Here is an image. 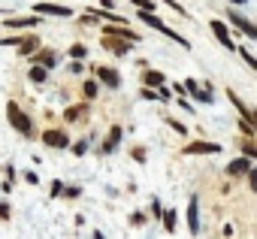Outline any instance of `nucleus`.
<instances>
[{
	"mask_svg": "<svg viewBox=\"0 0 257 239\" xmlns=\"http://www.w3.org/2000/svg\"><path fill=\"white\" fill-rule=\"evenodd\" d=\"M230 4H245V0H230Z\"/></svg>",
	"mask_w": 257,
	"mask_h": 239,
	"instance_id": "4c0bfd02",
	"label": "nucleus"
},
{
	"mask_svg": "<svg viewBox=\"0 0 257 239\" xmlns=\"http://www.w3.org/2000/svg\"><path fill=\"white\" fill-rule=\"evenodd\" d=\"M7 118H10V125L22 134V137H34V128H31V118L22 112L19 103H7Z\"/></svg>",
	"mask_w": 257,
	"mask_h": 239,
	"instance_id": "f257e3e1",
	"label": "nucleus"
},
{
	"mask_svg": "<svg viewBox=\"0 0 257 239\" xmlns=\"http://www.w3.org/2000/svg\"><path fill=\"white\" fill-rule=\"evenodd\" d=\"M248 122H251V125H254V131H257V112H251V115H248Z\"/></svg>",
	"mask_w": 257,
	"mask_h": 239,
	"instance_id": "c9c22d12",
	"label": "nucleus"
},
{
	"mask_svg": "<svg viewBox=\"0 0 257 239\" xmlns=\"http://www.w3.org/2000/svg\"><path fill=\"white\" fill-rule=\"evenodd\" d=\"M164 4H167V7H173V10H176L179 16H188V10H185V7H179V4H176V0H164Z\"/></svg>",
	"mask_w": 257,
	"mask_h": 239,
	"instance_id": "cd10ccee",
	"label": "nucleus"
},
{
	"mask_svg": "<svg viewBox=\"0 0 257 239\" xmlns=\"http://www.w3.org/2000/svg\"><path fill=\"white\" fill-rule=\"evenodd\" d=\"M94 239H103V233H94Z\"/></svg>",
	"mask_w": 257,
	"mask_h": 239,
	"instance_id": "e433bc0d",
	"label": "nucleus"
},
{
	"mask_svg": "<svg viewBox=\"0 0 257 239\" xmlns=\"http://www.w3.org/2000/svg\"><path fill=\"white\" fill-rule=\"evenodd\" d=\"M70 55H73V58H76V61H82V58H85V55H88V49H85V46H82V43H76V46H73V49H70Z\"/></svg>",
	"mask_w": 257,
	"mask_h": 239,
	"instance_id": "412c9836",
	"label": "nucleus"
},
{
	"mask_svg": "<svg viewBox=\"0 0 257 239\" xmlns=\"http://www.w3.org/2000/svg\"><path fill=\"white\" fill-rule=\"evenodd\" d=\"M43 143H46L49 149H67V146H70V137H67V131H61V128H49V131H43Z\"/></svg>",
	"mask_w": 257,
	"mask_h": 239,
	"instance_id": "f03ea898",
	"label": "nucleus"
},
{
	"mask_svg": "<svg viewBox=\"0 0 257 239\" xmlns=\"http://www.w3.org/2000/svg\"><path fill=\"white\" fill-rule=\"evenodd\" d=\"M22 40L19 37H4V40H0V46H19Z\"/></svg>",
	"mask_w": 257,
	"mask_h": 239,
	"instance_id": "c756f323",
	"label": "nucleus"
},
{
	"mask_svg": "<svg viewBox=\"0 0 257 239\" xmlns=\"http://www.w3.org/2000/svg\"><path fill=\"white\" fill-rule=\"evenodd\" d=\"M0 221H10V203L0 200Z\"/></svg>",
	"mask_w": 257,
	"mask_h": 239,
	"instance_id": "b1692460",
	"label": "nucleus"
},
{
	"mask_svg": "<svg viewBox=\"0 0 257 239\" xmlns=\"http://www.w3.org/2000/svg\"><path fill=\"white\" fill-rule=\"evenodd\" d=\"M161 221H164V230H167V233H173V230H176V212H173V209L161 212Z\"/></svg>",
	"mask_w": 257,
	"mask_h": 239,
	"instance_id": "a211bd4d",
	"label": "nucleus"
},
{
	"mask_svg": "<svg viewBox=\"0 0 257 239\" xmlns=\"http://www.w3.org/2000/svg\"><path fill=\"white\" fill-rule=\"evenodd\" d=\"M188 230H191L194 236L200 233V200H197V197L188 203Z\"/></svg>",
	"mask_w": 257,
	"mask_h": 239,
	"instance_id": "0eeeda50",
	"label": "nucleus"
},
{
	"mask_svg": "<svg viewBox=\"0 0 257 239\" xmlns=\"http://www.w3.org/2000/svg\"><path fill=\"white\" fill-rule=\"evenodd\" d=\"M131 155H134V161H140V164H146V149H140V146H137V149H134Z\"/></svg>",
	"mask_w": 257,
	"mask_h": 239,
	"instance_id": "bb28decb",
	"label": "nucleus"
},
{
	"mask_svg": "<svg viewBox=\"0 0 257 239\" xmlns=\"http://www.w3.org/2000/svg\"><path fill=\"white\" fill-rule=\"evenodd\" d=\"M37 49H40V40H37V34L25 37V40L19 43V55H22V58H31V55L37 52Z\"/></svg>",
	"mask_w": 257,
	"mask_h": 239,
	"instance_id": "ddd939ff",
	"label": "nucleus"
},
{
	"mask_svg": "<svg viewBox=\"0 0 257 239\" xmlns=\"http://www.w3.org/2000/svg\"><path fill=\"white\" fill-rule=\"evenodd\" d=\"M245 176H248V182H251V188H254V194H257V170H248Z\"/></svg>",
	"mask_w": 257,
	"mask_h": 239,
	"instance_id": "c85d7f7f",
	"label": "nucleus"
},
{
	"mask_svg": "<svg viewBox=\"0 0 257 239\" xmlns=\"http://www.w3.org/2000/svg\"><path fill=\"white\" fill-rule=\"evenodd\" d=\"M230 22H233V28L239 31V34H245V37H251V40H257V25H251L248 19H242L236 10H230Z\"/></svg>",
	"mask_w": 257,
	"mask_h": 239,
	"instance_id": "39448f33",
	"label": "nucleus"
},
{
	"mask_svg": "<svg viewBox=\"0 0 257 239\" xmlns=\"http://www.w3.org/2000/svg\"><path fill=\"white\" fill-rule=\"evenodd\" d=\"M248 170H251L248 158H236V161H230V164H227V176H245Z\"/></svg>",
	"mask_w": 257,
	"mask_h": 239,
	"instance_id": "4468645a",
	"label": "nucleus"
},
{
	"mask_svg": "<svg viewBox=\"0 0 257 239\" xmlns=\"http://www.w3.org/2000/svg\"><path fill=\"white\" fill-rule=\"evenodd\" d=\"M121 134H124V131H121L118 125H115V128H109V137L103 140V155H112V152L118 149V143H121Z\"/></svg>",
	"mask_w": 257,
	"mask_h": 239,
	"instance_id": "9d476101",
	"label": "nucleus"
},
{
	"mask_svg": "<svg viewBox=\"0 0 257 239\" xmlns=\"http://www.w3.org/2000/svg\"><path fill=\"white\" fill-rule=\"evenodd\" d=\"M94 73L103 79V85H109V88H118L121 85V76H118V70H112V67H94Z\"/></svg>",
	"mask_w": 257,
	"mask_h": 239,
	"instance_id": "6e6552de",
	"label": "nucleus"
},
{
	"mask_svg": "<svg viewBox=\"0 0 257 239\" xmlns=\"http://www.w3.org/2000/svg\"><path fill=\"white\" fill-rule=\"evenodd\" d=\"M103 49L106 52H112V55H127V52H131V46L134 43H127V40H121V37H112V34H103Z\"/></svg>",
	"mask_w": 257,
	"mask_h": 239,
	"instance_id": "7ed1b4c3",
	"label": "nucleus"
},
{
	"mask_svg": "<svg viewBox=\"0 0 257 239\" xmlns=\"http://www.w3.org/2000/svg\"><path fill=\"white\" fill-rule=\"evenodd\" d=\"M82 115H88V106H85V103H79V106H70V109L64 112V122H79Z\"/></svg>",
	"mask_w": 257,
	"mask_h": 239,
	"instance_id": "f3484780",
	"label": "nucleus"
},
{
	"mask_svg": "<svg viewBox=\"0 0 257 239\" xmlns=\"http://www.w3.org/2000/svg\"><path fill=\"white\" fill-rule=\"evenodd\" d=\"M34 10H37V13H43V16H73V10H70V7H58V4H37Z\"/></svg>",
	"mask_w": 257,
	"mask_h": 239,
	"instance_id": "9b49d317",
	"label": "nucleus"
},
{
	"mask_svg": "<svg viewBox=\"0 0 257 239\" xmlns=\"http://www.w3.org/2000/svg\"><path fill=\"white\" fill-rule=\"evenodd\" d=\"M143 97H146V100H158V94H155V91H149V88H143Z\"/></svg>",
	"mask_w": 257,
	"mask_h": 239,
	"instance_id": "473e14b6",
	"label": "nucleus"
},
{
	"mask_svg": "<svg viewBox=\"0 0 257 239\" xmlns=\"http://www.w3.org/2000/svg\"><path fill=\"white\" fill-rule=\"evenodd\" d=\"M88 152V140H79L76 146H73V155H85Z\"/></svg>",
	"mask_w": 257,
	"mask_h": 239,
	"instance_id": "393cba45",
	"label": "nucleus"
},
{
	"mask_svg": "<svg viewBox=\"0 0 257 239\" xmlns=\"http://www.w3.org/2000/svg\"><path fill=\"white\" fill-rule=\"evenodd\" d=\"M185 91H191V94H194V100H200V103H212V88H197V82H194V79H188V82H185Z\"/></svg>",
	"mask_w": 257,
	"mask_h": 239,
	"instance_id": "1a4fd4ad",
	"label": "nucleus"
},
{
	"mask_svg": "<svg viewBox=\"0 0 257 239\" xmlns=\"http://www.w3.org/2000/svg\"><path fill=\"white\" fill-rule=\"evenodd\" d=\"M25 179H28L31 185H37V182H40V176H37V173H25Z\"/></svg>",
	"mask_w": 257,
	"mask_h": 239,
	"instance_id": "f704fd0d",
	"label": "nucleus"
},
{
	"mask_svg": "<svg viewBox=\"0 0 257 239\" xmlns=\"http://www.w3.org/2000/svg\"><path fill=\"white\" fill-rule=\"evenodd\" d=\"M209 28H212V34L218 37V43H221L224 49H236V46H233V40H230V31H227V25H221L218 19H212V22H209Z\"/></svg>",
	"mask_w": 257,
	"mask_h": 239,
	"instance_id": "423d86ee",
	"label": "nucleus"
},
{
	"mask_svg": "<svg viewBox=\"0 0 257 239\" xmlns=\"http://www.w3.org/2000/svg\"><path fill=\"white\" fill-rule=\"evenodd\" d=\"M170 128H173L176 134H188V128H185V125H179V122H170Z\"/></svg>",
	"mask_w": 257,
	"mask_h": 239,
	"instance_id": "7c9ffc66",
	"label": "nucleus"
},
{
	"mask_svg": "<svg viewBox=\"0 0 257 239\" xmlns=\"http://www.w3.org/2000/svg\"><path fill=\"white\" fill-rule=\"evenodd\" d=\"M239 146H242V152H245L248 158H257V146H254V143H239Z\"/></svg>",
	"mask_w": 257,
	"mask_h": 239,
	"instance_id": "5701e85b",
	"label": "nucleus"
},
{
	"mask_svg": "<svg viewBox=\"0 0 257 239\" xmlns=\"http://www.w3.org/2000/svg\"><path fill=\"white\" fill-rule=\"evenodd\" d=\"M158 97H161V100H170V88H164V85H161V91H158Z\"/></svg>",
	"mask_w": 257,
	"mask_h": 239,
	"instance_id": "72a5a7b5",
	"label": "nucleus"
},
{
	"mask_svg": "<svg viewBox=\"0 0 257 239\" xmlns=\"http://www.w3.org/2000/svg\"><path fill=\"white\" fill-rule=\"evenodd\" d=\"M134 7H140V10H146V13H155V0H131Z\"/></svg>",
	"mask_w": 257,
	"mask_h": 239,
	"instance_id": "aec40b11",
	"label": "nucleus"
},
{
	"mask_svg": "<svg viewBox=\"0 0 257 239\" xmlns=\"http://www.w3.org/2000/svg\"><path fill=\"white\" fill-rule=\"evenodd\" d=\"M31 82H37V85L46 82V67H34V70H31Z\"/></svg>",
	"mask_w": 257,
	"mask_h": 239,
	"instance_id": "6ab92c4d",
	"label": "nucleus"
},
{
	"mask_svg": "<svg viewBox=\"0 0 257 239\" xmlns=\"http://www.w3.org/2000/svg\"><path fill=\"white\" fill-rule=\"evenodd\" d=\"M82 91H85V97H88V100H91V97H97V82H91V79H88V82L82 85Z\"/></svg>",
	"mask_w": 257,
	"mask_h": 239,
	"instance_id": "4be33fe9",
	"label": "nucleus"
},
{
	"mask_svg": "<svg viewBox=\"0 0 257 239\" xmlns=\"http://www.w3.org/2000/svg\"><path fill=\"white\" fill-rule=\"evenodd\" d=\"M182 152H185V155H218L221 146H218V143H203V140H197V143H188Z\"/></svg>",
	"mask_w": 257,
	"mask_h": 239,
	"instance_id": "20e7f679",
	"label": "nucleus"
},
{
	"mask_svg": "<svg viewBox=\"0 0 257 239\" xmlns=\"http://www.w3.org/2000/svg\"><path fill=\"white\" fill-rule=\"evenodd\" d=\"M164 79H167V76H164V73H158V70H146V73H143V82H146L149 88H161V85H164Z\"/></svg>",
	"mask_w": 257,
	"mask_h": 239,
	"instance_id": "dca6fc26",
	"label": "nucleus"
},
{
	"mask_svg": "<svg viewBox=\"0 0 257 239\" xmlns=\"http://www.w3.org/2000/svg\"><path fill=\"white\" fill-rule=\"evenodd\" d=\"M40 25V16H19V19H7V28H37Z\"/></svg>",
	"mask_w": 257,
	"mask_h": 239,
	"instance_id": "f8f14e48",
	"label": "nucleus"
},
{
	"mask_svg": "<svg viewBox=\"0 0 257 239\" xmlns=\"http://www.w3.org/2000/svg\"><path fill=\"white\" fill-rule=\"evenodd\" d=\"M131 224H134V227H143V224H146V215H143V212H134V215H131Z\"/></svg>",
	"mask_w": 257,
	"mask_h": 239,
	"instance_id": "a878e982",
	"label": "nucleus"
},
{
	"mask_svg": "<svg viewBox=\"0 0 257 239\" xmlns=\"http://www.w3.org/2000/svg\"><path fill=\"white\" fill-rule=\"evenodd\" d=\"M34 61H40V67H46V70H52L55 64H58V58H55V52L52 49H43V52H37V55H31Z\"/></svg>",
	"mask_w": 257,
	"mask_h": 239,
	"instance_id": "2eb2a0df",
	"label": "nucleus"
},
{
	"mask_svg": "<svg viewBox=\"0 0 257 239\" xmlns=\"http://www.w3.org/2000/svg\"><path fill=\"white\" fill-rule=\"evenodd\" d=\"M58 194H64V185H61V182L52 185V197H58Z\"/></svg>",
	"mask_w": 257,
	"mask_h": 239,
	"instance_id": "2f4dec72",
	"label": "nucleus"
}]
</instances>
